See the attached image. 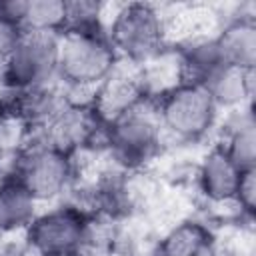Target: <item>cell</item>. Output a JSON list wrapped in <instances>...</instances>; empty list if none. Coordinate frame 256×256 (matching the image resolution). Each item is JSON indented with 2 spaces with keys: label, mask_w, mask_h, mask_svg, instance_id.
Here are the masks:
<instances>
[{
  "label": "cell",
  "mask_w": 256,
  "mask_h": 256,
  "mask_svg": "<svg viewBox=\"0 0 256 256\" xmlns=\"http://www.w3.org/2000/svg\"><path fill=\"white\" fill-rule=\"evenodd\" d=\"M114 54L112 44L98 32H62L56 74L78 88L98 84L112 74Z\"/></svg>",
  "instance_id": "1"
},
{
  "label": "cell",
  "mask_w": 256,
  "mask_h": 256,
  "mask_svg": "<svg viewBox=\"0 0 256 256\" xmlns=\"http://www.w3.org/2000/svg\"><path fill=\"white\" fill-rule=\"evenodd\" d=\"M218 106L204 86L184 82L172 88L158 106L162 128L182 140L202 138L214 124Z\"/></svg>",
  "instance_id": "2"
},
{
  "label": "cell",
  "mask_w": 256,
  "mask_h": 256,
  "mask_svg": "<svg viewBox=\"0 0 256 256\" xmlns=\"http://www.w3.org/2000/svg\"><path fill=\"white\" fill-rule=\"evenodd\" d=\"M160 116L144 100L108 122V144L114 156L126 164L144 162L160 144Z\"/></svg>",
  "instance_id": "3"
},
{
  "label": "cell",
  "mask_w": 256,
  "mask_h": 256,
  "mask_svg": "<svg viewBox=\"0 0 256 256\" xmlns=\"http://www.w3.org/2000/svg\"><path fill=\"white\" fill-rule=\"evenodd\" d=\"M58 38L54 32H20L4 66L6 80L22 90L46 86L58 66Z\"/></svg>",
  "instance_id": "4"
},
{
  "label": "cell",
  "mask_w": 256,
  "mask_h": 256,
  "mask_svg": "<svg viewBox=\"0 0 256 256\" xmlns=\"http://www.w3.org/2000/svg\"><path fill=\"white\" fill-rule=\"evenodd\" d=\"M72 178V162L66 152H60L44 142L32 144L16 166V180L36 202L50 200L62 194Z\"/></svg>",
  "instance_id": "5"
},
{
  "label": "cell",
  "mask_w": 256,
  "mask_h": 256,
  "mask_svg": "<svg viewBox=\"0 0 256 256\" xmlns=\"http://www.w3.org/2000/svg\"><path fill=\"white\" fill-rule=\"evenodd\" d=\"M164 26L158 12L148 4H128L116 14L108 42L114 52L132 60H148L160 50Z\"/></svg>",
  "instance_id": "6"
},
{
  "label": "cell",
  "mask_w": 256,
  "mask_h": 256,
  "mask_svg": "<svg viewBox=\"0 0 256 256\" xmlns=\"http://www.w3.org/2000/svg\"><path fill=\"white\" fill-rule=\"evenodd\" d=\"M88 226L74 208H58L34 218L28 226V242L42 256H72L84 246Z\"/></svg>",
  "instance_id": "7"
},
{
  "label": "cell",
  "mask_w": 256,
  "mask_h": 256,
  "mask_svg": "<svg viewBox=\"0 0 256 256\" xmlns=\"http://www.w3.org/2000/svg\"><path fill=\"white\" fill-rule=\"evenodd\" d=\"M96 112L80 106H64L62 112L44 128H40V142L70 154L76 146L84 144L96 128Z\"/></svg>",
  "instance_id": "8"
},
{
  "label": "cell",
  "mask_w": 256,
  "mask_h": 256,
  "mask_svg": "<svg viewBox=\"0 0 256 256\" xmlns=\"http://www.w3.org/2000/svg\"><path fill=\"white\" fill-rule=\"evenodd\" d=\"M200 86L206 88L216 106H240L252 96L254 68L220 64Z\"/></svg>",
  "instance_id": "9"
},
{
  "label": "cell",
  "mask_w": 256,
  "mask_h": 256,
  "mask_svg": "<svg viewBox=\"0 0 256 256\" xmlns=\"http://www.w3.org/2000/svg\"><path fill=\"white\" fill-rule=\"evenodd\" d=\"M242 172L226 156L222 148L212 150L200 166V186L204 194L216 202L236 198Z\"/></svg>",
  "instance_id": "10"
},
{
  "label": "cell",
  "mask_w": 256,
  "mask_h": 256,
  "mask_svg": "<svg viewBox=\"0 0 256 256\" xmlns=\"http://www.w3.org/2000/svg\"><path fill=\"white\" fill-rule=\"evenodd\" d=\"M216 46L226 64L254 68L256 64V26L252 20H236L228 24L216 38Z\"/></svg>",
  "instance_id": "11"
},
{
  "label": "cell",
  "mask_w": 256,
  "mask_h": 256,
  "mask_svg": "<svg viewBox=\"0 0 256 256\" xmlns=\"http://www.w3.org/2000/svg\"><path fill=\"white\" fill-rule=\"evenodd\" d=\"M158 256H216L214 238L202 224L182 222L162 238Z\"/></svg>",
  "instance_id": "12"
},
{
  "label": "cell",
  "mask_w": 256,
  "mask_h": 256,
  "mask_svg": "<svg viewBox=\"0 0 256 256\" xmlns=\"http://www.w3.org/2000/svg\"><path fill=\"white\" fill-rule=\"evenodd\" d=\"M140 100H142V92L134 78H110L108 76L94 104V112L106 122H112L122 112L138 104Z\"/></svg>",
  "instance_id": "13"
},
{
  "label": "cell",
  "mask_w": 256,
  "mask_h": 256,
  "mask_svg": "<svg viewBox=\"0 0 256 256\" xmlns=\"http://www.w3.org/2000/svg\"><path fill=\"white\" fill-rule=\"evenodd\" d=\"M66 26V2L62 0H24L18 16L22 32H54Z\"/></svg>",
  "instance_id": "14"
},
{
  "label": "cell",
  "mask_w": 256,
  "mask_h": 256,
  "mask_svg": "<svg viewBox=\"0 0 256 256\" xmlns=\"http://www.w3.org/2000/svg\"><path fill=\"white\" fill-rule=\"evenodd\" d=\"M34 210L36 200L18 182L0 186V232L30 226L34 220Z\"/></svg>",
  "instance_id": "15"
},
{
  "label": "cell",
  "mask_w": 256,
  "mask_h": 256,
  "mask_svg": "<svg viewBox=\"0 0 256 256\" xmlns=\"http://www.w3.org/2000/svg\"><path fill=\"white\" fill-rule=\"evenodd\" d=\"M226 156L234 162V166L240 172L254 170L256 164V136H254V124L252 120H240L238 126L230 132V138L226 146L222 148Z\"/></svg>",
  "instance_id": "16"
},
{
  "label": "cell",
  "mask_w": 256,
  "mask_h": 256,
  "mask_svg": "<svg viewBox=\"0 0 256 256\" xmlns=\"http://www.w3.org/2000/svg\"><path fill=\"white\" fill-rule=\"evenodd\" d=\"M102 6L96 2H66V32H96Z\"/></svg>",
  "instance_id": "17"
},
{
  "label": "cell",
  "mask_w": 256,
  "mask_h": 256,
  "mask_svg": "<svg viewBox=\"0 0 256 256\" xmlns=\"http://www.w3.org/2000/svg\"><path fill=\"white\" fill-rule=\"evenodd\" d=\"M20 32H22V30H20L12 20L0 16V66H2V68L6 66V62H8L10 54H12V50L16 48V42H18V38H20Z\"/></svg>",
  "instance_id": "18"
},
{
  "label": "cell",
  "mask_w": 256,
  "mask_h": 256,
  "mask_svg": "<svg viewBox=\"0 0 256 256\" xmlns=\"http://www.w3.org/2000/svg\"><path fill=\"white\" fill-rule=\"evenodd\" d=\"M236 200L246 212H254V202H256V182H254V170L242 172L240 184L236 190Z\"/></svg>",
  "instance_id": "19"
}]
</instances>
